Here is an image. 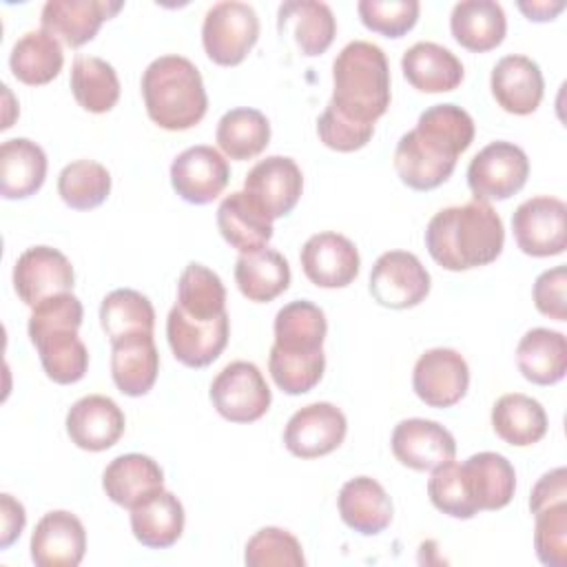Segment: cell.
I'll return each instance as SVG.
<instances>
[{"label": "cell", "instance_id": "obj_1", "mask_svg": "<svg viewBox=\"0 0 567 567\" xmlns=\"http://www.w3.org/2000/svg\"><path fill=\"white\" fill-rule=\"evenodd\" d=\"M474 140L472 115L456 104H434L419 115L394 148V168L412 190H432L447 182L456 159Z\"/></svg>", "mask_w": 567, "mask_h": 567}, {"label": "cell", "instance_id": "obj_2", "mask_svg": "<svg viewBox=\"0 0 567 567\" xmlns=\"http://www.w3.org/2000/svg\"><path fill=\"white\" fill-rule=\"evenodd\" d=\"M503 244L505 228L501 215L487 202L478 199L441 208L425 228L430 257L452 272L496 261Z\"/></svg>", "mask_w": 567, "mask_h": 567}, {"label": "cell", "instance_id": "obj_3", "mask_svg": "<svg viewBox=\"0 0 567 567\" xmlns=\"http://www.w3.org/2000/svg\"><path fill=\"white\" fill-rule=\"evenodd\" d=\"M84 308L73 292H60L31 308L29 339L53 383H78L89 370V350L78 337Z\"/></svg>", "mask_w": 567, "mask_h": 567}, {"label": "cell", "instance_id": "obj_4", "mask_svg": "<svg viewBox=\"0 0 567 567\" xmlns=\"http://www.w3.org/2000/svg\"><path fill=\"white\" fill-rule=\"evenodd\" d=\"M330 106L359 124H372L390 106V66L383 49L368 40L348 42L332 62Z\"/></svg>", "mask_w": 567, "mask_h": 567}, {"label": "cell", "instance_id": "obj_5", "mask_svg": "<svg viewBox=\"0 0 567 567\" xmlns=\"http://www.w3.org/2000/svg\"><path fill=\"white\" fill-rule=\"evenodd\" d=\"M148 117L166 131H186L202 122L208 95L199 69L184 55H159L142 73Z\"/></svg>", "mask_w": 567, "mask_h": 567}, {"label": "cell", "instance_id": "obj_6", "mask_svg": "<svg viewBox=\"0 0 567 567\" xmlns=\"http://www.w3.org/2000/svg\"><path fill=\"white\" fill-rule=\"evenodd\" d=\"M259 38L257 11L237 0L213 4L202 24V44L206 55L221 66H237L250 53Z\"/></svg>", "mask_w": 567, "mask_h": 567}, {"label": "cell", "instance_id": "obj_7", "mask_svg": "<svg viewBox=\"0 0 567 567\" xmlns=\"http://www.w3.org/2000/svg\"><path fill=\"white\" fill-rule=\"evenodd\" d=\"M529 175V159L514 142L496 140L481 148L467 166V186L478 202H503L516 195Z\"/></svg>", "mask_w": 567, "mask_h": 567}, {"label": "cell", "instance_id": "obj_8", "mask_svg": "<svg viewBox=\"0 0 567 567\" xmlns=\"http://www.w3.org/2000/svg\"><path fill=\"white\" fill-rule=\"evenodd\" d=\"M210 401L226 421L252 423L268 412L272 394L255 363L230 361L213 379Z\"/></svg>", "mask_w": 567, "mask_h": 567}, {"label": "cell", "instance_id": "obj_9", "mask_svg": "<svg viewBox=\"0 0 567 567\" xmlns=\"http://www.w3.org/2000/svg\"><path fill=\"white\" fill-rule=\"evenodd\" d=\"M516 246L529 257H554L567 246V206L558 197L536 195L512 215Z\"/></svg>", "mask_w": 567, "mask_h": 567}, {"label": "cell", "instance_id": "obj_10", "mask_svg": "<svg viewBox=\"0 0 567 567\" xmlns=\"http://www.w3.org/2000/svg\"><path fill=\"white\" fill-rule=\"evenodd\" d=\"M430 272L408 250L383 252L370 272V295L377 303L394 310L419 306L430 295Z\"/></svg>", "mask_w": 567, "mask_h": 567}, {"label": "cell", "instance_id": "obj_11", "mask_svg": "<svg viewBox=\"0 0 567 567\" xmlns=\"http://www.w3.org/2000/svg\"><path fill=\"white\" fill-rule=\"evenodd\" d=\"M348 432L346 414L328 403L317 401L297 410L284 430V445L292 456L317 458L334 452Z\"/></svg>", "mask_w": 567, "mask_h": 567}, {"label": "cell", "instance_id": "obj_12", "mask_svg": "<svg viewBox=\"0 0 567 567\" xmlns=\"http://www.w3.org/2000/svg\"><path fill=\"white\" fill-rule=\"evenodd\" d=\"M470 385V368L461 352L432 348L423 352L412 370L414 394L430 408L456 405Z\"/></svg>", "mask_w": 567, "mask_h": 567}, {"label": "cell", "instance_id": "obj_13", "mask_svg": "<svg viewBox=\"0 0 567 567\" xmlns=\"http://www.w3.org/2000/svg\"><path fill=\"white\" fill-rule=\"evenodd\" d=\"M230 179L226 157L208 146L197 144L182 151L171 164V186L188 204L202 206L217 199Z\"/></svg>", "mask_w": 567, "mask_h": 567}, {"label": "cell", "instance_id": "obj_14", "mask_svg": "<svg viewBox=\"0 0 567 567\" xmlns=\"http://www.w3.org/2000/svg\"><path fill=\"white\" fill-rule=\"evenodd\" d=\"M230 334L228 312L202 321L184 315L177 306L166 317V339L179 363L186 368L210 365L226 348Z\"/></svg>", "mask_w": 567, "mask_h": 567}, {"label": "cell", "instance_id": "obj_15", "mask_svg": "<svg viewBox=\"0 0 567 567\" xmlns=\"http://www.w3.org/2000/svg\"><path fill=\"white\" fill-rule=\"evenodd\" d=\"M75 272L66 255L51 246L27 248L13 266V288L18 297L29 306H38L42 299L71 292Z\"/></svg>", "mask_w": 567, "mask_h": 567}, {"label": "cell", "instance_id": "obj_16", "mask_svg": "<svg viewBox=\"0 0 567 567\" xmlns=\"http://www.w3.org/2000/svg\"><path fill=\"white\" fill-rule=\"evenodd\" d=\"M303 275L319 288H346L359 275V250L339 233L326 230L308 237L301 248Z\"/></svg>", "mask_w": 567, "mask_h": 567}, {"label": "cell", "instance_id": "obj_17", "mask_svg": "<svg viewBox=\"0 0 567 567\" xmlns=\"http://www.w3.org/2000/svg\"><path fill=\"white\" fill-rule=\"evenodd\" d=\"M244 190L272 219H279L297 206L303 190V175L292 157L270 155L248 171Z\"/></svg>", "mask_w": 567, "mask_h": 567}, {"label": "cell", "instance_id": "obj_18", "mask_svg": "<svg viewBox=\"0 0 567 567\" xmlns=\"http://www.w3.org/2000/svg\"><path fill=\"white\" fill-rule=\"evenodd\" d=\"M392 454L410 470L427 472L456 454V441L447 427L430 419H403L392 430Z\"/></svg>", "mask_w": 567, "mask_h": 567}, {"label": "cell", "instance_id": "obj_19", "mask_svg": "<svg viewBox=\"0 0 567 567\" xmlns=\"http://www.w3.org/2000/svg\"><path fill=\"white\" fill-rule=\"evenodd\" d=\"M29 549L38 567H78L86 551L84 525L66 509L47 512L35 523Z\"/></svg>", "mask_w": 567, "mask_h": 567}, {"label": "cell", "instance_id": "obj_20", "mask_svg": "<svg viewBox=\"0 0 567 567\" xmlns=\"http://www.w3.org/2000/svg\"><path fill=\"white\" fill-rule=\"evenodd\" d=\"M124 412L104 394L82 396L66 412V434L86 452H104L113 447L124 434Z\"/></svg>", "mask_w": 567, "mask_h": 567}, {"label": "cell", "instance_id": "obj_21", "mask_svg": "<svg viewBox=\"0 0 567 567\" xmlns=\"http://www.w3.org/2000/svg\"><path fill=\"white\" fill-rule=\"evenodd\" d=\"M124 4L111 0H49L42 7L40 24L53 38L78 49L95 38L102 22L113 18Z\"/></svg>", "mask_w": 567, "mask_h": 567}, {"label": "cell", "instance_id": "obj_22", "mask_svg": "<svg viewBox=\"0 0 567 567\" xmlns=\"http://www.w3.org/2000/svg\"><path fill=\"white\" fill-rule=\"evenodd\" d=\"M489 86L496 104L512 115H529L538 109L545 80L540 66L527 55L501 58L489 75Z\"/></svg>", "mask_w": 567, "mask_h": 567}, {"label": "cell", "instance_id": "obj_23", "mask_svg": "<svg viewBox=\"0 0 567 567\" xmlns=\"http://www.w3.org/2000/svg\"><path fill=\"white\" fill-rule=\"evenodd\" d=\"M277 29L290 35L301 55H321L337 35L332 9L319 0H286L277 9Z\"/></svg>", "mask_w": 567, "mask_h": 567}, {"label": "cell", "instance_id": "obj_24", "mask_svg": "<svg viewBox=\"0 0 567 567\" xmlns=\"http://www.w3.org/2000/svg\"><path fill=\"white\" fill-rule=\"evenodd\" d=\"M463 481L478 512H494L509 505L516 492L514 465L496 452L472 454L461 463Z\"/></svg>", "mask_w": 567, "mask_h": 567}, {"label": "cell", "instance_id": "obj_25", "mask_svg": "<svg viewBox=\"0 0 567 567\" xmlns=\"http://www.w3.org/2000/svg\"><path fill=\"white\" fill-rule=\"evenodd\" d=\"M217 228L239 252L259 250L272 239V217L246 190H235L221 199Z\"/></svg>", "mask_w": 567, "mask_h": 567}, {"label": "cell", "instance_id": "obj_26", "mask_svg": "<svg viewBox=\"0 0 567 567\" xmlns=\"http://www.w3.org/2000/svg\"><path fill=\"white\" fill-rule=\"evenodd\" d=\"M102 487L115 505L131 509L146 496L164 489V472L155 458L131 452L115 456L106 465Z\"/></svg>", "mask_w": 567, "mask_h": 567}, {"label": "cell", "instance_id": "obj_27", "mask_svg": "<svg viewBox=\"0 0 567 567\" xmlns=\"http://www.w3.org/2000/svg\"><path fill=\"white\" fill-rule=\"evenodd\" d=\"M337 507L341 520L363 534H381L392 523V501L383 485L370 476H354L339 489Z\"/></svg>", "mask_w": 567, "mask_h": 567}, {"label": "cell", "instance_id": "obj_28", "mask_svg": "<svg viewBox=\"0 0 567 567\" xmlns=\"http://www.w3.org/2000/svg\"><path fill=\"white\" fill-rule=\"evenodd\" d=\"M184 520L182 501L166 489H159L131 507L133 536L148 549H166L175 545L184 532Z\"/></svg>", "mask_w": 567, "mask_h": 567}, {"label": "cell", "instance_id": "obj_29", "mask_svg": "<svg viewBox=\"0 0 567 567\" xmlns=\"http://www.w3.org/2000/svg\"><path fill=\"white\" fill-rule=\"evenodd\" d=\"M450 31L463 49L485 53L503 42L507 18L494 0H463L452 7Z\"/></svg>", "mask_w": 567, "mask_h": 567}, {"label": "cell", "instance_id": "obj_30", "mask_svg": "<svg viewBox=\"0 0 567 567\" xmlns=\"http://www.w3.org/2000/svg\"><path fill=\"white\" fill-rule=\"evenodd\" d=\"M401 69L405 80L423 93L454 91L465 75L461 60L436 42L412 44L401 58Z\"/></svg>", "mask_w": 567, "mask_h": 567}, {"label": "cell", "instance_id": "obj_31", "mask_svg": "<svg viewBox=\"0 0 567 567\" xmlns=\"http://www.w3.org/2000/svg\"><path fill=\"white\" fill-rule=\"evenodd\" d=\"M159 354L153 334H137L111 343V377L126 396H144L157 381Z\"/></svg>", "mask_w": 567, "mask_h": 567}, {"label": "cell", "instance_id": "obj_32", "mask_svg": "<svg viewBox=\"0 0 567 567\" xmlns=\"http://www.w3.org/2000/svg\"><path fill=\"white\" fill-rule=\"evenodd\" d=\"M47 177V153L27 137H13L0 146V195L27 199L35 195Z\"/></svg>", "mask_w": 567, "mask_h": 567}, {"label": "cell", "instance_id": "obj_33", "mask_svg": "<svg viewBox=\"0 0 567 567\" xmlns=\"http://www.w3.org/2000/svg\"><path fill=\"white\" fill-rule=\"evenodd\" d=\"M520 374L536 385H554L567 372V339L558 330L532 328L516 346Z\"/></svg>", "mask_w": 567, "mask_h": 567}, {"label": "cell", "instance_id": "obj_34", "mask_svg": "<svg viewBox=\"0 0 567 567\" xmlns=\"http://www.w3.org/2000/svg\"><path fill=\"white\" fill-rule=\"evenodd\" d=\"M235 281L248 301H272L290 286L288 259L279 250L266 246L252 252H241L235 261Z\"/></svg>", "mask_w": 567, "mask_h": 567}, {"label": "cell", "instance_id": "obj_35", "mask_svg": "<svg viewBox=\"0 0 567 567\" xmlns=\"http://www.w3.org/2000/svg\"><path fill=\"white\" fill-rule=\"evenodd\" d=\"M275 348L284 352L310 354L323 350V339L328 332L326 315L319 306L306 299L286 303L275 315Z\"/></svg>", "mask_w": 567, "mask_h": 567}, {"label": "cell", "instance_id": "obj_36", "mask_svg": "<svg viewBox=\"0 0 567 567\" xmlns=\"http://www.w3.org/2000/svg\"><path fill=\"white\" fill-rule=\"evenodd\" d=\"M62 64V44L44 29L27 31L24 35H20L9 55L11 73L29 86L49 84L60 75Z\"/></svg>", "mask_w": 567, "mask_h": 567}, {"label": "cell", "instance_id": "obj_37", "mask_svg": "<svg viewBox=\"0 0 567 567\" xmlns=\"http://www.w3.org/2000/svg\"><path fill=\"white\" fill-rule=\"evenodd\" d=\"M492 427L505 443L527 447L547 434V412L527 394H503L492 408Z\"/></svg>", "mask_w": 567, "mask_h": 567}, {"label": "cell", "instance_id": "obj_38", "mask_svg": "<svg viewBox=\"0 0 567 567\" xmlns=\"http://www.w3.org/2000/svg\"><path fill=\"white\" fill-rule=\"evenodd\" d=\"M215 140L226 157L237 162L252 159L270 142V122L257 109L237 106L219 117Z\"/></svg>", "mask_w": 567, "mask_h": 567}, {"label": "cell", "instance_id": "obj_39", "mask_svg": "<svg viewBox=\"0 0 567 567\" xmlns=\"http://www.w3.org/2000/svg\"><path fill=\"white\" fill-rule=\"evenodd\" d=\"M100 323L111 343L137 334H153L155 310L142 292L133 288H117L102 299Z\"/></svg>", "mask_w": 567, "mask_h": 567}, {"label": "cell", "instance_id": "obj_40", "mask_svg": "<svg viewBox=\"0 0 567 567\" xmlns=\"http://www.w3.org/2000/svg\"><path fill=\"white\" fill-rule=\"evenodd\" d=\"M71 91L84 111L106 113L120 100V80L106 60L78 55L71 66Z\"/></svg>", "mask_w": 567, "mask_h": 567}, {"label": "cell", "instance_id": "obj_41", "mask_svg": "<svg viewBox=\"0 0 567 567\" xmlns=\"http://www.w3.org/2000/svg\"><path fill=\"white\" fill-rule=\"evenodd\" d=\"M184 315L193 319H215L226 312V288L217 272L204 264L190 261L177 281V303Z\"/></svg>", "mask_w": 567, "mask_h": 567}, {"label": "cell", "instance_id": "obj_42", "mask_svg": "<svg viewBox=\"0 0 567 567\" xmlns=\"http://www.w3.org/2000/svg\"><path fill=\"white\" fill-rule=\"evenodd\" d=\"M58 193L69 208H97L111 193V173L93 159H75L58 175Z\"/></svg>", "mask_w": 567, "mask_h": 567}, {"label": "cell", "instance_id": "obj_43", "mask_svg": "<svg viewBox=\"0 0 567 567\" xmlns=\"http://www.w3.org/2000/svg\"><path fill=\"white\" fill-rule=\"evenodd\" d=\"M268 370L279 390H284L286 394H303L321 381L326 370V354L323 350L297 354L277 350L272 346L268 357Z\"/></svg>", "mask_w": 567, "mask_h": 567}, {"label": "cell", "instance_id": "obj_44", "mask_svg": "<svg viewBox=\"0 0 567 567\" xmlns=\"http://www.w3.org/2000/svg\"><path fill=\"white\" fill-rule=\"evenodd\" d=\"M244 563L248 567H303L301 543L281 527H261L248 543L244 551Z\"/></svg>", "mask_w": 567, "mask_h": 567}, {"label": "cell", "instance_id": "obj_45", "mask_svg": "<svg viewBox=\"0 0 567 567\" xmlns=\"http://www.w3.org/2000/svg\"><path fill=\"white\" fill-rule=\"evenodd\" d=\"M427 496L439 512L452 518L467 520L478 514L474 501L467 494L461 463H454V458L432 470V476L427 481Z\"/></svg>", "mask_w": 567, "mask_h": 567}, {"label": "cell", "instance_id": "obj_46", "mask_svg": "<svg viewBox=\"0 0 567 567\" xmlns=\"http://www.w3.org/2000/svg\"><path fill=\"white\" fill-rule=\"evenodd\" d=\"M357 11L370 31L385 38H401L416 24L421 4L416 0H361Z\"/></svg>", "mask_w": 567, "mask_h": 567}, {"label": "cell", "instance_id": "obj_47", "mask_svg": "<svg viewBox=\"0 0 567 567\" xmlns=\"http://www.w3.org/2000/svg\"><path fill=\"white\" fill-rule=\"evenodd\" d=\"M534 549L543 565H567V501L534 514Z\"/></svg>", "mask_w": 567, "mask_h": 567}, {"label": "cell", "instance_id": "obj_48", "mask_svg": "<svg viewBox=\"0 0 567 567\" xmlns=\"http://www.w3.org/2000/svg\"><path fill=\"white\" fill-rule=\"evenodd\" d=\"M317 135L328 148L339 153H352L363 148L372 140L374 126L348 120L328 104L317 120Z\"/></svg>", "mask_w": 567, "mask_h": 567}, {"label": "cell", "instance_id": "obj_49", "mask_svg": "<svg viewBox=\"0 0 567 567\" xmlns=\"http://www.w3.org/2000/svg\"><path fill=\"white\" fill-rule=\"evenodd\" d=\"M565 286H567V270L565 266L549 268L540 272L534 281V306L540 315L556 319V321H567V299H565Z\"/></svg>", "mask_w": 567, "mask_h": 567}, {"label": "cell", "instance_id": "obj_50", "mask_svg": "<svg viewBox=\"0 0 567 567\" xmlns=\"http://www.w3.org/2000/svg\"><path fill=\"white\" fill-rule=\"evenodd\" d=\"M563 501H567V470L556 467V470L545 472L532 487L529 509H532V514H536V512H540L549 505L563 503Z\"/></svg>", "mask_w": 567, "mask_h": 567}, {"label": "cell", "instance_id": "obj_51", "mask_svg": "<svg viewBox=\"0 0 567 567\" xmlns=\"http://www.w3.org/2000/svg\"><path fill=\"white\" fill-rule=\"evenodd\" d=\"M27 514L20 501L11 494H0V549H7L22 534Z\"/></svg>", "mask_w": 567, "mask_h": 567}, {"label": "cell", "instance_id": "obj_52", "mask_svg": "<svg viewBox=\"0 0 567 567\" xmlns=\"http://www.w3.org/2000/svg\"><path fill=\"white\" fill-rule=\"evenodd\" d=\"M518 9L525 13L527 20L532 22H547V20H554L563 9H565V2L563 0H520L516 2Z\"/></svg>", "mask_w": 567, "mask_h": 567}]
</instances>
